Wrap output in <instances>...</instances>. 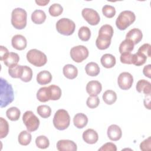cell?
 <instances>
[{"label":"cell","mask_w":151,"mask_h":151,"mask_svg":"<svg viewBox=\"0 0 151 151\" xmlns=\"http://www.w3.org/2000/svg\"><path fill=\"white\" fill-rule=\"evenodd\" d=\"M1 93H0V107L1 108L6 107L11 103L14 99V91L11 84L3 78H1Z\"/></svg>","instance_id":"obj_1"},{"label":"cell","mask_w":151,"mask_h":151,"mask_svg":"<svg viewBox=\"0 0 151 151\" xmlns=\"http://www.w3.org/2000/svg\"><path fill=\"white\" fill-rule=\"evenodd\" d=\"M27 14L25 9L17 8L11 13V24L17 29H22L27 25Z\"/></svg>","instance_id":"obj_2"},{"label":"cell","mask_w":151,"mask_h":151,"mask_svg":"<svg viewBox=\"0 0 151 151\" xmlns=\"http://www.w3.org/2000/svg\"><path fill=\"white\" fill-rule=\"evenodd\" d=\"M53 124L59 130L66 129L70 123V117L67 111L64 109L58 110L53 118Z\"/></svg>","instance_id":"obj_3"},{"label":"cell","mask_w":151,"mask_h":151,"mask_svg":"<svg viewBox=\"0 0 151 151\" xmlns=\"http://www.w3.org/2000/svg\"><path fill=\"white\" fill-rule=\"evenodd\" d=\"M136 19V16L131 11H123L120 13L116 20V25L120 30H125L133 24Z\"/></svg>","instance_id":"obj_4"},{"label":"cell","mask_w":151,"mask_h":151,"mask_svg":"<svg viewBox=\"0 0 151 151\" xmlns=\"http://www.w3.org/2000/svg\"><path fill=\"white\" fill-rule=\"evenodd\" d=\"M26 57L28 62L36 67H42L47 62L46 55L37 49H31L28 51Z\"/></svg>","instance_id":"obj_5"},{"label":"cell","mask_w":151,"mask_h":151,"mask_svg":"<svg viewBox=\"0 0 151 151\" xmlns=\"http://www.w3.org/2000/svg\"><path fill=\"white\" fill-rule=\"evenodd\" d=\"M57 31L61 34L68 36L73 34L76 28V24L70 19L63 18L59 19L55 25Z\"/></svg>","instance_id":"obj_6"},{"label":"cell","mask_w":151,"mask_h":151,"mask_svg":"<svg viewBox=\"0 0 151 151\" xmlns=\"http://www.w3.org/2000/svg\"><path fill=\"white\" fill-rule=\"evenodd\" d=\"M22 121L29 132L37 130L40 125L39 119L32 111H26L22 116Z\"/></svg>","instance_id":"obj_7"},{"label":"cell","mask_w":151,"mask_h":151,"mask_svg":"<svg viewBox=\"0 0 151 151\" xmlns=\"http://www.w3.org/2000/svg\"><path fill=\"white\" fill-rule=\"evenodd\" d=\"M88 50L84 45L73 47L70 50V57L76 63H81L86 60L88 56Z\"/></svg>","instance_id":"obj_8"},{"label":"cell","mask_w":151,"mask_h":151,"mask_svg":"<svg viewBox=\"0 0 151 151\" xmlns=\"http://www.w3.org/2000/svg\"><path fill=\"white\" fill-rule=\"evenodd\" d=\"M84 19L91 25H96L100 22V16L98 12L91 8H86L81 11Z\"/></svg>","instance_id":"obj_9"},{"label":"cell","mask_w":151,"mask_h":151,"mask_svg":"<svg viewBox=\"0 0 151 151\" xmlns=\"http://www.w3.org/2000/svg\"><path fill=\"white\" fill-rule=\"evenodd\" d=\"M133 83L132 75L128 72H123L120 73L117 78L119 87L124 90H129L131 88Z\"/></svg>","instance_id":"obj_10"},{"label":"cell","mask_w":151,"mask_h":151,"mask_svg":"<svg viewBox=\"0 0 151 151\" xmlns=\"http://www.w3.org/2000/svg\"><path fill=\"white\" fill-rule=\"evenodd\" d=\"M56 146L59 151H76L77 149L76 143L70 140H60Z\"/></svg>","instance_id":"obj_11"},{"label":"cell","mask_w":151,"mask_h":151,"mask_svg":"<svg viewBox=\"0 0 151 151\" xmlns=\"http://www.w3.org/2000/svg\"><path fill=\"white\" fill-rule=\"evenodd\" d=\"M86 91L90 96H96L102 90L101 84L96 80L90 81L86 86Z\"/></svg>","instance_id":"obj_12"},{"label":"cell","mask_w":151,"mask_h":151,"mask_svg":"<svg viewBox=\"0 0 151 151\" xmlns=\"http://www.w3.org/2000/svg\"><path fill=\"white\" fill-rule=\"evenodd\" d=\"M19 60V57L18 54L14 52H8L2 59L4 64L8 68H12L17 65Z\"/></svg>","instance_id":"obj_13"},{"label":"cell","mask_w":151,"mask_h":151,"mask_svg":"<svg viewBox=\"0 0 151 151\" xmlns=\"http://www.w3.org/2000/svg\"><path fill=\"white\" fill-rule=\"evenodd\" d=\"M11 44L16 50H23L27 47V41L25 37L20 34H17L12 38Z\"/></svg>","instance_id":"obj_14"},{"label":"cell","mask_w":151,"mask_h":151,"mask_svg":"<svg viewBox=\"0 0 151 151\" xmlns=\"http://www.w3.org/2000/svg\"><path fill=\"white\" fill-rule=\"evenodd\" d=\"M108 137L112 141H117L122 135V132L120 127L116 124L110 125L107 131Z\"/></svg>","instance_id":"obj_15"},{"label":"cell","mask_w":151,"mask_h":151,"mask_svg":"<svg viewBox=\"0 0 151 151\" xmlns=\"http://www.w3.org/2000/svg\"><path fill=\"white\" fill-rule=\"evenodd\" d=\"M83 140L88 144H94L99 139V135L96 131L92 129H88L83 133Z\"/></svg>","instance_id":"obj_16"},{"label":"cell","mask_w":151,"mask_h":151,"mask_svg":"<svg viewBox=\"0 0 151 151\" xmlns=\"http://www.w3.org/2000/svg\"><path fill=\"white\" fill-rule=\"evenodd\" d=\"M142 38L143 34L142 31L136 28L130 29L126 35V39L132 41L134 45L138 44L142 40Z\"/></svg>","instance_id":"obj_17"},{"label":"cell","mask_w":151,"mask_h":151,"mask_svg":"<svg viewBox=\"0 0 151 151\" xmlns=\"http://www.w3.org/2000/svg\"><path fill=\"white\" fill-rule=\"evenodd\" d=\"M136 88L137 92L143 93L145 94H150L151 93V84L149 81L142 79L137 81Z\"/></svg>","instance_id":"obj_18"},{"label":"cell","mask_w":151,"mask_h":151,"mask_svg":"<svg viewBox=\"0 0 151 151\" xmlns=\"http://www.w3.org/2000/svg\"><path fill=\"white\" fill-rule=\"evenodd\" d=\"M64 76L68 79H74L78 74V70L76 66L73 64H66L63 69Z\"/></svg>","instance_id":"obj_19"},{"label":"cell","mask_w":151,"mask_h":151,"mask_svg":"<svg viewBox=\"0 0 151 151\" xmlns=\"http://www.w3.org/2000/svg\"><path fill=\"white\" fill-rule=\"evenodd\" d=\"M111 40V38L109 37L99 35L96 41V45L97 48L100 50H106L110 45Z\"/></svg>","instance_id":"obj_20"},{"label":"cell","mask_w":151,"mask_h":151,"mask_svg":"<svg viewBox=\"0 0 151 151\" xmlns=\"http://www.w3.org/2000/svg\"><path fill=\"white\" fill-rule=\"evenodd\" d=\"M88 123L87 116L82 113L76 114L73 118L74 125L78 129H83Z\"/></svg>","instance_id":"obj_21"},{"label":"cell","mask_w":151,"mask_h":151,"mask_svg":"<svg viewBox=\"0 0 151 151\" xmlns=\"http://www.w3.org/2000/svg\"><path fill=\"white\" fill-rule=\"evenodd\" d=\"M52 78V75L50 72L44 70L38 73L37 76V81L40 85H45L51 81Z\"/></svg>","instance_id":"obj_22"},{"label":"cell","mask_w":151,"mask_h":151,"mask_svg":"<svg viewBox=\"0 0 151 151\" xmlns=\"http://www.w3.org/2000/svg\"><path fill=\"white\" fill-rule=\"evenodd\" d=\"M101 64L106 68L113 67L116 64V58L114 55L110 54H105L102 55L100 59Z\"/></svg>","instance_id":"obj_23"},{"label":"cell","mask_w":151,"mask_h":151,"mask_svg":"<svg viewBox=\"0 0 151 151\" xmlns=\"http://www.w3.org/2000/svg\"><path fill=\"white\" fill-rule=\"evenodd\" d=\"M46 19V14L42 10L36 9L31 14V20L36 24H41Z\"/></svg>","instance_id":"obj_24"},{"label":"cell","mask_w":151,"mask_h":151,"mask_svg":"<svg viewBox=\"0 0 151 151\" xmlns=\"http://www.w3.org/2000/svg\"><path fill=\"white\" fill-rule=\"evenodd\" d=\"M100 70V69L99 65L94 62L88 63L85 67L86 74L91 77L97 76L99 74Z\"/></svg>","instance_id":"obj_25"},{"label":"cell","mask_w":151,"mask_h":151,"mask_svg":"<svg viewBox=\"0 0 151 151\" xmlns=\"http://www.w3.org/2000/svg\"><path fill=\"white\" fill-rule=\"evenodd\" d=\"M49 91L50 100H58L61 96V90L60 87L57 85H51L48 87Z\"/></svg>","instance_id":"obj_26"},{"label":"cell","mask_w":151,"mask_h":151,"mask_svg":"<svg viewBox=\"0 0 151 151\" xmlns=\"http://www.w3.org/2000/svg\"><path fill=\"white\" fill-rule=\"evenodd\" d=\"M102 97L106 104L111 105L116 102L117 100V94L114 91L107 90L103 93Z\"/></svg>","instance_id":"obj_27"},{"label":"cell","mask_w":151,"mask_h":151,"mask_svg":"<svg viewBox=\"0 0 151 151\" xmlns=\"http://www.w3.org/2000/svg\"><path fill=\"white\" fill-rule=\"evenodd\" d=\"M32 136L29 131L23 130L18 135V142L21 145L27 146L31 141Z\"/></svg>","instance_id":"obj_28"},{"label":"cell","mask_w":151,"mask_h":151,"mask_svg":"<svg viewBox=\"0 0 151 151\" xmlns=\"http://www.w3.org/2000/svg\"><path fill=\"white\" fill-rule=\"evenodd\" d=\"M134 44L129 40L125 39L119 45V51L120 54L124 52H130L134 48Z\"/></svg>","instance_id":"obj_29"},{"label":"cell","mask_w":151,"mask_h":151,"mask_svg":"<svg viewBox=\"0 0 151 151\" xmlns=\"http://www.w3.org/2000/svg\"><path fill=\"white\" fill-rule=\"evenodd\" d=\"M37 99L41 102H47L50 100L49 91L48 87L40 88L37 93Z\"/></svg>","instance_id":"obj_30"},{"label":"cell","mask_w":151,"mask_h":151,"mask_svg":"<svg viewBox=\"0 0 151 151\" xmlns=\"http://www.w3.org/2000/svg\"><path fill=\"white\" fill-rule=\"evenodd\" d=\"M6 117L11 121H17L19 119L21 111L16 107H11L6 111Z\"/></svg>","instance_id":"obj_31"},{"label":"cell","mask_w":151,"mask_h":151,"mask_svg":"<svg viewBox=\"0 0 151 151\" xmlns=\"http://www.w3.org/2000/svg\"><path fill=\"white\" fill-rule=\"evenodd\" d=\"M79 38L83 41H87L91 37V31L88 27L86 26L81 27L78 32Z\"/></svg>","instance_id":"obj_32"},{"label":"cell","mask_w":151,"mask_h":151,"mask_svg":"<svg viewBox=\"0 0 151 151\" xmlns=\"http://www.w3.org/2000/svg\"><path fill=\"white\" fill-rule=\"evenodd\" d=\"M37 113L42 118L47 119L51 116V109L47 105H40L37 109Z\"/></svg>","instance_id":"obj_33"},{"label":"cell","mask_w":151,"mask_h":151,"mask_svg":"<svg viewBox=\"0 0 151 151\" xmlns=\"http://www.w3.org/2000/svg\"><path fill=\"white\" fill-rule=\"evenodd\" d=\"M146 56L140 52H137V53L133 54L132 64L136 66H140L146 63Z\"/></svg>","instance_id":"obj_34"},{"label":"cell","mask_w":151,"mask_h":151,"mask_svg":"<svg viewBox=\"0 0 151 151\" xmlns=\"http://www.w3.org/2000/svg\"><path fill=\"white\" fill-rule=\"evenodd\" d=\"M23 71V65H17L12 68H9L8 73L9 76L15 78H18L21 77Z\"/></svg>","instance_id":"obj_35"},{"label":"cell","mask_w":151,"mask_h":151,"mask_svg":"<svg viewBox=\"0 0 151 151\" xmlns=\"http://www.w3.org/2000/svg\"><path fill=\"white\" fill-rule=\"evenodd\" d=\"M36 146L42 149L47 148L50 145V142L48 139L45 136H39L35 139Z\"/></svg>","instance_id":"obj_36"},{"label":"cell","mask_w":151,"mask_h":151,"mask_svg":"<svg viewBox=\"0 0 151 151\" xmlns=\"http://www.w3.org/2000/svg\"><path fill=\"white\" fill-rule=\"evenodd\" d=\"M113 33L114 31L113 27L109 24H105L102 25L99 31V35L109 37L110 38H111L113 37Z\"/></svg>","instance_id":"obj_37"},{"label":"cell","mask_w":151,"mask_h":151,"mask_svg":"<svg viewBox=\"0 0 151 151\" xmlns=\"http://www.w3.org/2000/svg\"><path fill=\"white\" fill-rule=\"evenodd\" d=\"M32 77V69L27 66L23 65V71L20 79L24 82H29L31 80Z\"/></svg>","instance_id":"obj_38"},{"label":"cell","mask_w":151,"mask_h":151,"mask_svg":"<svg viewBox=\"0 0 151 151\" xmlns=\"http://www.w3.org/2000/svg\"><path fill=\"white\" fill-rule=\"evenodd\" d=\"M48 11L51 16L58 17L62 14L63 11V8L60 4L55 3L53 4L50 6Z\"/></svg>","instance_id":"obj_39"},{"label":"cell","mask_w":151,"mask_h":151,"mask_svg":"<svg viewBox=\"0 0 151 151\" xmlns=\"http://www.w3.org/2000/svg\"><path fill=\"white\" fill-rule=\"evenodd\" d=\"M0 138L3 139L5 137L9 132V125L8 122L3 117H0Z\"/></svg>","instance_id":"obj_40"},{"label":"cell","mask_w":151,"mask_h":151,"mask_svg":"<svg viewBox=\"0 0 151 151\" xmlns=\"http://www.w3.org/2000/svg\"><path fill=\"white\" fill-rule=\"evenodd\" d=\"M103 14L107 18H111L116 14L115 8L110 5H105L102 8Z\"/></svg>","instance_id":"obj_41"},{"label":"cell","mask_w":151,"mask_h":151,"mask_svg":"<svg viewBox=\"0 0 151 151\" xmlns=\"http://www.w3.org/2000/svg\"><path fill=\"white\" fill-rule=\"evenodd\" d=\"M100 103L99 98L96 96H89L86 101V104L90 109L96 108Z\"/></svg>","instance_id":"obj_42"},{"label":"cell","mask_w":151,"mask_h":151,"mask_svg":"<svg viewBox=\"0 0 151 151\" xmlns=\"http://www.w3.org/2000/svg\"><path fill=\"white\" fill-rule=\"evenodd\" d=\"M121 63L127 64H132L133 61V54L130 52H124L120 57Z\"/></svg>","instance_id":"obj_43"},{"label":"cell","mask_w":151,"mask_h":151,"mask_svg":"<svg viewBox=\"0 0 151 151\" xmlns=\"http://www.w3.org/2000/svg\"><path fill=\"white\" fill-rule=\"evenodd\" d=\"M137 52L144 54L147 57H150V53H151V45H150V44H149L148 43L143 44L138 49Z\"/></svg>","instance_id":"obj_44"},{"label":"cell","mask_w":151,"mask_h":151,"mask_svg":"<svg viewBox=\"0 0 151 151\" xmlns=\"http://www.w3.org/2000/svg\"><path fill=\"white\" fill-rule=\"evenodd\" d=\"M140 149L143 151H149L151 149V137L149 136L147 139L144 140L140 144Z\"/></svg>","instance_id":"obj_45"},{"label":"cell","mask_w":151,"mask_h":151,"mask_svg":"<svg viewBox=\"0 0 151 151\" xmlns=\"http://www.w3.org/2000/svg\"><path fill=\"white\" fill-rule=\"evenodd\" d=\"M117 147L115 144L111 142H108L104 144L100 149L99 151H116Z\"/></svg>","instance_id":"obj_46"},{"label":"cell","mask_w":151,"mask_h":151,"mask_svg":"<svg viewBox=\"0 0 151 151\" xmlns=\"http://www.w3.org/2000/svg\"><path fill=\"white\" fill-rule=\"evenodd\" d=\"M143 73L147 77L149 78L151 77V65L150 64H148L144 67L143 69Z\"/></svg>","instance_id":"obj_47"},{"label":"cell","mask_w":151,"mask_h":151,"mask_svg":"<svg viewBox=\"0 0 151 151\" xmlns=\"http://www.w3.org/2000/svg\"><path fill=\"white\" fill-rule=\"evenodd\" d=\"M150 94H146L145 96V98L144 99V105H145V107L149 110L150 109Z\"/></svg>","instance_id":"obj_48"},{"label":"cell","mask_w":151,"mask_h":151,"mask_svg":"<svg viewBox=\"0 0 151 151\" xmlns=\"http://www.w3.org/2000/svg\"><path fill=\"white\" fill-rule=\"evenodd\" d=\"M1 51H0V60H2V58L8 53L9 52L8 49L2 45H1Z\"/></svg>","instance_id":"obj_49"},{"label":"cell","mask_w":151,"mask_h":151,"mask_svg":"<svg viewBox=\"0 0 151 151\" xmlns=\"http://www.w3.org/2000/svg\"><path fill=\"white\" fill-rule=\"evenodd\" d=\"M49 2H50V1H49V0L35 1V3H36L37 5H40V6H45V5H47Z\"/></svg>","instance_id":"obj_50"}]
</instances>
